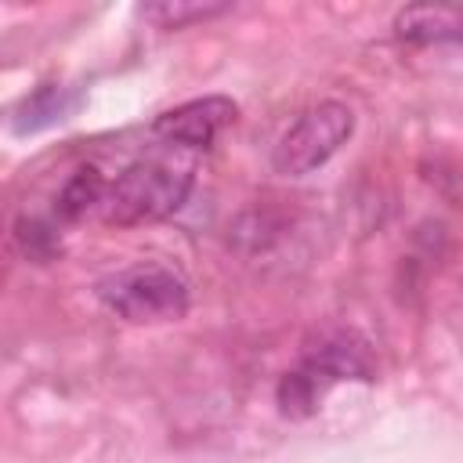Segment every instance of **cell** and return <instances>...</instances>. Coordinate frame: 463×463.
Listing matches in <instances>:
<instances>
[{
  "label": "cell",
  "mask_w": 463,
  "mask_h": 463,
  "mask_svg": "<svg viewBox=\"0 0 463 463\" xmlns=\"http://www.w3.org/2000/svg\"><path fill=\"white\" fill-rule=\"evenodd\" d=\"M192 192V166H174L163 159H141L130 163L101 199V221L105 224H145L174 213Z\"/></svg>",
  "instance_id": "obj_1"
},
{
  "label": "cell",
  "mask_w": 463,
  "mask_h": 463,
  "mask_svg": "<svg viewBox=\"0 0 463 463\" xmlns=\"http://www.w3.org/2000/svg\"><path fill=\"white\" fill-rule=\"evenodd\" d=\"M101 304L127 322H174L188 311V282L156 260H141L112 271L98 282Z\"/></svg>",
  "instance_id": "obj_2"
},
{
  "label": "cell",
  "mask_w": 463,
  "mask_h": 463,
  "mask_svg": "<svg viewBox=\"0 0 463 463\" xmlns=\"http://www.w3.org/2000/svg\"><path fill=\"white\" fill-rule=\"evenodd\" d=\"M354 130V112L344 101H318L315 109H307L275 145V170L286 177H304L311 170H318L322 163H329L351 137Z\"/></svg>",
  "instance_id": "obj_3"
},
{
  "label": "cell",
  "mask_w": 463,
  "mask_h": 463,
  "mask_svg": "<svg viewBox=\"0 0 463 463\" xmlns=\"http://www.w3.org/2000/svg\"><path fill=\"white\" fill-rule=\"evenodd\" d=\"M235 116H239V109L232 98L206 94V98H192L177 109H166L156 119V134L181 148H210L217 141V134L235 123Z\"/></svg>",
  "instance_id": "obj_4"
},
{
  "label": "cell",
  "mask_w": 463,
  "mask_h": 463,
  "mask_svg": "<svg viewBox=\"0 0 463 463\" xmlns=\"http://www.w3.org/2000/svg\"><path fill=\"white\" fill-rule=\"evenodd\" d=\"M398 40L409 43H441L463 36V11L449 4H409L394 14Z\"/></svg>",
  "instance_id": "obj_5"
},
{
  "label": "cell",
  "mask_w": 463,
  "mask_h": 463,
  "mask_svg": "<svg viewBox=\"0 0 463 463\" xmlns=\"http://www.w3.org/2000/svg\"><path fill=\"white\" fill-rule=\"evenodd\" d=\"M333 383H336V380H333L322 365H315L311 358H304V365H297L293 373H286V376L279 380V409H282L286 416H293V420L311 416V412L318 409L322 394H326Z\"/></svg>",
  "instance_id": "obj_6"
},
{
  "label": "cell",
  "mask_w": 463,
  "mask_h": 463,
  "mask_svg": "<svg viewBox=\"0 0 463 463\" xmlns=\"http://www.w3.org/2000/svg\"><path fill=\"white\" fill-rule=\"evenodd\" d=\"M105 177L98 174V166H80L69 181H65V188L58 192V217L61 221H80L87 210H94V206H101V199H105Z\"/></svg>",
  "instance_id": "obj_7"
},
{
  "label": "cell",
  "mask_w": 463,
  "mask_h": 463,
  "mask_svg": "<svg viewBox=\"0 0 463 463\" xmlns=\"http://www.w3.org/2000/svg\"><path fill=\"white\" fill-rule=\"evenodd\" d=\"M224 11H228V4H213V0H159V4L141 7V14L148 22H156L159 29H184L192 22H206Z\"/></svg>",
  "instance_id": "obj_8"
},
{
  "label": "cell",
  "mask_w": 463,
  "mask_h": 463,
  "mask_svg": "<svg viewBox=\"0 0 463 463\" xmlns=\"http://www.w3.org/2000/svg\"><path fill=\"white\" fill-rule=\"evenodd\" d=\"M65 109H69L65 90H61V87H43V90H36L33 98H25V101H22L18 119H14V130H18V134L40 130V127H47V123L61 119V112H65Z\"/></svg>",
  "instance_id": "obj_9"
},
{
  "label": "cell",
  "mask_w": 463,
  "mask_h": 463,
  "mask_svg": "<svg viewBox=\"0 0 463 463\" xmlns=\"http://www.w3.org/2000/svg\"><path fill=\"white\" fill-rule=\"evenodd\" d=\"M14 235L22 242V253L33 257V260H47L58 250V235L47 224H40V221H18V232Z\"/></svg>",
  "instance_id": "obj_10"
}]
</instances>
